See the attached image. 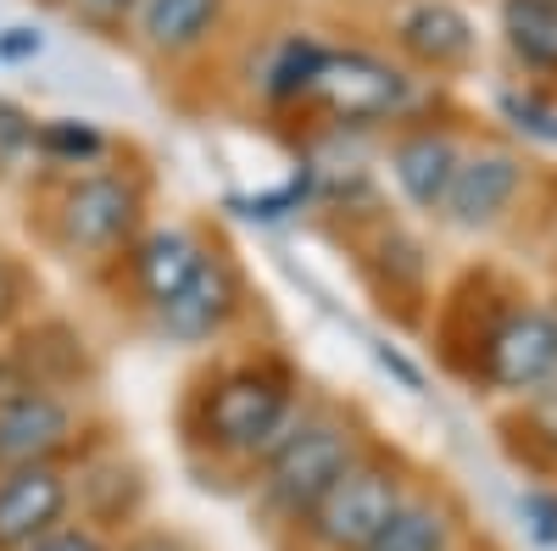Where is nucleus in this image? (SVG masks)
I'll use <instances>...</instances> for the list:
<instances>
[{
    "instance_id": "5",
    "label": "nucleus",
    "mask_w": 557,
    "mask_h": 551,
    "mask_svg": "<svg viewBox=\"0 0 557 551\" xmlns=\"http://www.w3.org/2000/svg\"><path fill=\"white\" fill-rule=\"evenodd\" d=\"M84 435V412L67 390L28 385L12 401H0V474L62 463Z\"/></svg>"
},
{
    "instance_id": "28",
    "label": "nucleus",
    "mask_w": 557,
    "mask_h": 551,
    "mask_svg": "<svg viewBox=\"0 0 557 551\" xmlns=\"http://www.w3.org/2000/svg\"><path fill=\"white\" fill-rule=\"evenodd\" d=\"M374 356H380V362L391 367V374H396V379H401L407 390H424V374H418V367H412V362H407V356H401L396 346H374Z\"/></svg>"
},
{
    "instance_id": "19",
    "label": "nucleus",
    "mask_w": 557,
    "mask_h": 551,
    "mask_svg": "<svg viewBox=\"0 0 557 551\" xmlns=\"http://www.w3.org/2000/svg\"><path fill=\"white\" fill-rule=\"evenodd\" d=\"M496 107L519 134H530V140H541V146H557V107L541 101L535 89H502Z\"/></svg>"
},
{
    "instance_id": "2",
    "label": "nucleus",
    "mask_w": 557,
    "mask_h": 551,
    "mask_svg": "<svg viewBox=\"0 0 557 551\" xmlns=\"http://www.w3.org/2000/svg\"><path fill=\"white\" fill-rule=\"evenodd\" d=\"M362 451L368 446L351 418H341V412H301V424L257 468L262 513H273L278 524H301Z\"/></svg>"
},
{
    "instance_id": "3",
    "label": "nucleus",
    "mask_w": 557,
    "mask_h": 551,
    "mask_svg": "<svg viewBox=\"0 0 557 551\" xmlns=\"http://www.w3.org/2000/svg\"><path fill=\"white\" fill-rule=\"evenodd\" d=\"M407 474L391 456L362 451L357 463L335 479V490L296 524L307 551H368L374 535L391 524V513L407 501Z\"/></svg>"
},
{
    "instance_id": "26",
    "label": "nucleus",
    "mask_w": 557,
    "mask_h": 551,
    "mask_svg": "<svg viewBox=\"0 0 557 551\" xmlns=\"http://www.w3.org/2000/svg\"><path fill=\"white\" fill-rule=\"evenodd\" d=\"M39 28H7L0 34V57H12V62H23V57H39Z\"/></svg>"
},
{
    "instance_id": "9",
    "label": "nucleus",
    "mask_w": 557,
    "mask_h": 551,
    "mask_svg": "<svg viewBox=\"0 0 557 551\" xmlns=\"http://www.w3.org/2000/svg\"><path fill=\"white\" fill-rule=\"evenodd\" d=\"M519 190H524V162L513 151H502V146L462 151L441 217L457 223V228H491V223L507 217V206L519 201Z\"/></svg>"
},
{
    "instance_id": "14",
    "label": "nucleus",
    "mask_w": 557,
    "mask_h": 551,
    "mask_svg": "<svg viewBox=\"0 0 557 551\" xmlns=\"http://www.w3.org/2000/svg\"><path fill=\"white\" fill-rule=\"evenodd\" d=\"M223 12H228V0H146L134 12V34L151 57L178 62V57H196L223 28Z\"/></svg>"
},
{
    "instance_id": "25",
    "label": "nucleus",
    "mask_w": 557,
    "mask_h": 551,
    "mask_svg": "<svg viewBox=\"0 0 557 551\" xmlns=\"http://www.w3.org/2000/svg\"><path fill=\"white\" fill-rule=\"evenodd\" d=\"M112 551H196L184 535H173V529H134L128 540H117Z\"/></svg>"
},
{
    "instance_id": "18",
    "label": "nucleus",
    "mask_w": 557,
    "mask_h": 551,
    "mask_svg": "<svg viewBox=\"0 0 557 551\" xmlns=\"http://www.w3.org/2000/svg\"><path fill=\"white\" fill-rule=\"evenodd\" d=\"M34 151L45 162H62V167H89L107 156V134L96 123H78V117H51L34 128Z\"/></svg>"
},
{
    "instance_id": "22",
    "label": "nucleus",
    "mask_w": 557,
    "mask_h": 551,
    "mask_svg": "<svg viewBox=\"0 0 557 551\" xmlns=\"http://www.w3.org/2000/svg\"><path fill=\"white\" fill-rule=\"evenodd\" d=\"M34 117L23 112V107H12V101H0V167H12L23 151H34Z\"/></svg>"
},
{
    "instance_id": "10",
    "label": "nucleus",
    "mask_w": 557,
    "mask_h": 551,
    "mask_svg": "<svg viewBox=\"0 0 557 551\" xmlns=\"http://www.w3.org/2000/svg\"><path fill=\"white\" fill-rule=\"evenodd\" d=\"M73 513V474L62 463L0 474V551H23L45 529L67 524Z\"/></svg>"
},
{
    "instance_id": "7",
    "label": "nucleus",
    "mask_w": 557,
    "mask_h": 551,
    "mask_svg": "<svg viewBox=\"0 0 557 551\" xmlns=\"http://www.w3.org/2000/svg\"><path fill=\"white\" fill-rule=\"evenodd\" d=\"M557 374V312L552 306H513L502 324L485 335L480 351V379L496 390H535Z\"/></svg>"
},
{
    "instance_id": "13",
    "label": "nucleus",
    "mask_w": 557,
    "mask_h": 551,
    "mask_svg": "<svg viewBox=\"0 0 557 551\" xmlns=\"http://www.w3.org/2000/svg\"><path fill=\"white\" fill-rule=\"evenodd\" d=\"M457 162H462V146L451 140L446 128H407L401 140L391 146V178L401 184V196L418 212H441L446 206Z\"/></svg>"
},
{
    "instance_id": "21",
    "label": "nucleus",
    "mask_w": 557,
    "mask_h": 551,
    "mask_svg": "<svg viewBox=\"0 0 557 551\" xmlns=\"http://www.w3.org/2000/svg\"><path fill=\"white\" fill-rule=\"evenodd\" d=\"M139 7H146V0H67V12L96 34H117L123 23H134Z\"/></svg>"
},
{
    "instance_id": "20",
    "label": "nucleus",
    "mask_w": 557,
    "mask_h": 551,
    "mask_svg": "<svg viewBox=\"0 0 557 551\" xmlns=\"http://www.w3.org/2000/svg\"><path fill=\"white\" fill-rule=\"evenodd\" d=\"M117 540L107 535V529H96V524H84V518H67V524H57V529H45L34 546H23V551H112Z\"/></svg>"
},
{
    "instance_id": "17",
    "label": "nucleus",
    "mask_w": 557,
    "mask_h": 551,
    "mask_svg": "<svg viewBox=\"0 0 557 551\" xmlns=\"http://www.w3.org/2000/svg\"><path fill=\"white\" fill-rule=\"evenodd\" d=\"M502 39L524 73L557 67V0H502Z\"/></svg>"
},
{
    "instance_id": "27",
    "label": "nucleus",
    "mask_w": 557,
    "mask_h": 551,
    "mask_svg": "<svg viewBox=\"0 0 557 551\" xmlns=\"http://www.w3.org/2000/svg\"><path fill=\"white\" fill-rule=\"evenodd\" d=\"M34 379L23 374V362H17V351H0V401H12L17 390H28Z\"/></svg>"
},
{
    "instance_id": "6",
    "label": "nucleus",
    "mask_w": 557,
    "mask_h": 551,
    "mask_svg": "<svg viewBox=\"0 0 557 551\" xmlns=\"http://www.w3.org/2000/svg\"><path fill=\"white\" fill-rule=\"evenodd\" d=\"M312 101L341 123H385L412 101V78L374 51H330Z\"/></svg>"
},
{
    "instance_id": "24",
    "label": "nucleus",
    "mask_w": 557,
    "mask_h": 551,
    "mask_svg": "<svg viewBox=\"0 0 557 551\" xmlns=\"http://www.w3.org/2000/svg\"><path fill=\"white\" fill-rule=\"evenodd\" d=\"M23 301H28V279H23V267L0 251V329L12 324V317L23 312Z\"/></svg>"
},
{
    "instance_id": "29",
    "label": "nucleus",
    "mask_w": 557,
    "mask_h": 551,
    "mask_svg": "<svg viewBox=\"0 0 557 551\" xmlns=\"http://www.w3.org/2000/svg\"><path fill=\"white\" fill-rule=\"evenodd\" d=\"M62 7H67V0H62Z\"/></svg>"
},
{
    "instance_id": "16",
    "label": "nucleus",
    "mask_w": 557,
    "mask_h": 551,
    "mask_svg": "<svg viewBox=\"0 0 557 551\" xmlns=\"http://www.w3.org/2000/svg\"><path fill=\"white\" fill-rule=\"evenodd\" d=\"M323 62H330V45H323V39H312V34H285V39L268 51V62H262V96H268L273 107L312 101Z\"/></svg>"
},
{
    "instance_id": "8",
    "label": "nucleus",
    "mask_w": 557,
    "mask_h": 551,
    "mask_svg": "<svg viewBox=\"0 0 557 551\" xmlns=\"http://www.w3.org/2000/svg\"><path fill=\"white\" fill-rule=\"evenodd\" d=\"M240 273L228 256L207 251V262L190 273V285H184L168 306H157V329L178 346H201V340H218L228 324L240 317Z\"/></svg>"
},
{
    "instance_id": "23",
    "label": "nucleus",
    "mask_w": 557,
    "mask_h": 551,
    "mask_svg": "<svg viewBox=\"0 0 557 551\" xmlns=\"http://www.w3.org/2000/svg\"><path fill=\"white\" fill-rule=\"evenodd\" d=\"M519 513H524L530 535H535V540L552 551V546H557V496H552V490H524Z\"/></svg>"
},
{
    "instance_id": "1",
    "label": "nucleus",
    "mask_w": 557,
    "mask_h": 551,
    "mask_svg": "<svg viewBox=\"0 0 557 551\" xmlns=\"http://www.w3.org/2000/svg\"><path fill=\"white\" fill-rule=\"evenodd\" d=\"M296 424H301V396L278 362H240L212 374L190 418L196 440L235 468H262Z\"/></svg>"
},
{
    "instance_id": "4",
    "label": "nucleus",
    "mask_w": 557,
    "mask_h": 551,
    "mask_svg": "<svg viewBox=\"0 0 557 551\" xmlns=\"http://www.w3.org/2000/svg\"><path fill=\"white\" fill-rule=\"evenodd\" d=\"M146 190L134 173H84L57 196V240L73 256H112L134 240Z\"/></svg>"
},
{
    "instance_id": "11",
    "label": "nucleus",
    "mask_w": 557,
    "mask_h": 551,
    "mask_svg": "<svg viewBox=\"0 0 557 551\" xmlns=\"http://www.w3.org/2000/svg\"><path fill=\"white\" fill-rule=\"evenodd\" d=\"M391 39L396 51L412 67H430V73H451L474 57V17L457 7V0H407V7L391 17Z\"/></svg>"
},
{
    "instance_id": "15",
    "label": "nucleus",
    "mask_w": 557,
    "mask_h": 551,
    "mask_svg": "<svg viewBox=\"0 0 557 551\" xmlns=\"http://www.w3.org/2000/svg\"><path fill=\"white\" fill-rule=\"evenodd\" d=\"M462 524L441 490H407V501L391 513V524L374 535L368 551H457Z\"/></svg>"
},
{
    "instance_id": "12",
    "label": "nucleus",
    "mask_w": 557,
    "mask_h": 551,
    "mask_svg": "<svg viewBox=\"0 0 557 551\" xmlns=\"http://www.w3.org/2000/svg\"><path fill=\"white\" fill-rule=\"evenodd\" d=\"M201 262H207L201 235H190V228H151V235H139L128 246V279H134L139 301L157 312L190 285V273Z\"/></svg>"
}]
</instances>
